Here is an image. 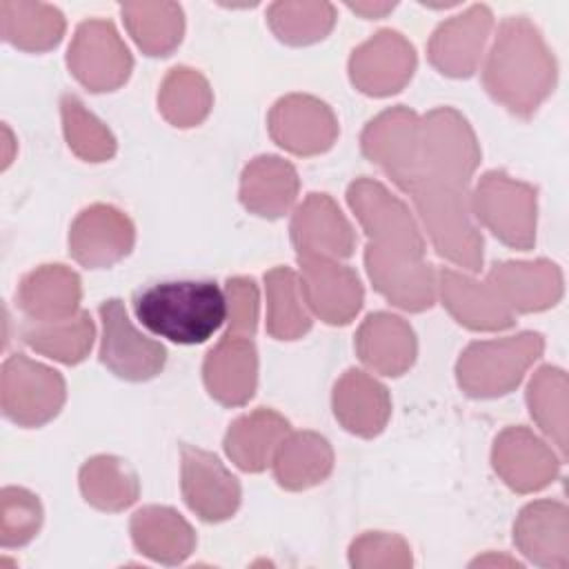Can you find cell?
<instances>
[{
  "label": "cell",
  "mask_w": 569,
  "mask_h": 569,
  "mask_svg": "<svg viewBox=\"0 0 569 569\" xmlns=\"http://www.w3.org/2000/svg\"><path fill=\"white\" fill-rule=\"evenodd\" d=\"M296 171L280 158H258L242 178V202L258 211L271 193V216H280L296 198Z\"/></svg>",
  "instance_id": "ac0fdd59"
},
{
  "label": "cell",
  "mask_w": 569,
  "mask_h": 569,
  "mask_svg": "<svg viewBox=\"0 0 569 569\" xmlns=\"http://www.w3.org/2000/svg\"><path fill=\"white\" fill-rule=\"evenodd\" d=\"M0 11L4 40L20 49H49L62 36V16L51 7L2 2Z\"/></svg>",
  "instance_id": "e0dca14e"
},
{
  "label": "cell",
  "mask_w": 569,
  "mask_h": 569,
  "mask_svg": "<svg viewBox=\"0 0 569 569\" xmlns=\"http://www.w3.org/2000/svg\"><path fill=\"white\" fill-rule=\"evenodd\" d=\"M93 325L87 313H80L78 320H60L49 327L40 322L36 327L24 329V340L36 349L62 362H78L84 358L87 349L91 347Z\"/></svg>",
  "instance_id": "ffe728a7"
},
{
  "label": "cell",
  "mask_w": 569,
  "mask_h": 569,
  "mask_svg": "<svg viewBox=\"0 0 569 569\" xmlns=\"http://www.w3.org/2000/svg\"><path fill=\"white\" fill-rule=\"evenodd\" d=\"M136 316L142 327L160 338L178 345H200L222 327L229 302L211 280H169L136 296Z\"/></svg>",
  "instance_id": "6da1fadb"
},
{
  "label": "cell",
  "mask_w": 569,
  "mask_h": 569,
  "mask_svg": "<svg viewBox=\"0 0 569 569\" xmlns=\"http://www.w3.org/2000/svg\"><path fill=\"white\" fill-rule=\"evenodd\" d=\"M204 382L220 402L240 405L253 393L256 351L247 336L227 333L204 362Z\"/></svg>",
  "instance_id": "ba28073f"
},
{
  "label": "cell",
  "mask_w": 569,
  "mask_h": 569,
  "mask_svg": "<svg viewBox=\"0 0 569 569\" xmlns=\"http://www.w3.org/2000/svg\"><path fill=\"white\" fill-rule=\"evenodd\" d=\"M162 109L167 118L180 127L198 122L209 109V91L204 80L189 69H173L164 82Z\"/></svg>",
  "instance_id": "7402d4cb"
},
{
  "label": "cell",
  "mask_w": 569,
  "mask_h": 569,
  "mask_svg": "<svg viewBox=\"0 0 569 569\" xmlns=\"http://www.w3.org/2000/svg\"><path fill=\"white\" fill-rule=\"evenodd\" d=\"M133 227L111 207H91L76 220L69 244L73 256L87 267H102L129 251Z\"/></svg>",
  "instance_id": "52a82bcc"
},
{
  "label": "cell",
  "mask_w": 569,
  "mask_h": 569,
  "mask_svg": "<svg viewBox=\"0 0 569 569\" xmlns=\"http://www.w3.org/2000/svg\"><path fill=\"white\" fill-rule=\"evenodd\" d=\"M64 382L58 371L16 353L2 367V409L24 427L42 425L58 413Z\"/></svg>",
  "instance_id": "7a4b0ae2"
},
{
  "label": "cell",
  "mask_w": 569,
  "mask_h": 569,
  "mask_svg": "<svg viewBox=\"0 0 569 569\" xmlns=\"http://www.w3.org/2000/svg\"><path fill=\"white\" fill-rule=\"evenodd\" d=\"M358 349L365 362L387 376H398L413 360V333L400 318L376 313L360 329Z\"/></svg>",
  "instance_id": "4fadbf2b"
},
{
  "label": "cell",
  "mask_w": 569,
  "mask_h": 569,
  "mask_svg": "<svg viewBox=\"0 0 569 569\" xmlns=\"http://www.w3.org/2000/svg\"><path fill=\"white\" fill-rule=\"evenodd\" d=\"M124 11L129 16L127 22H129V29H131L133 38L151 56L169 51L180 40L182 20H180V9L178 7L167 18H158V16L147 18L142 7H127Z\"/></svg>",
  "instance_id": "484cf974"
},
{
  "label": "cell",
  "mask_w": 569,
  "mask_h": 569,
  "mask_svg": "<svg viewBox=\"0 0 569 569\" xmlns=\"http://www.w3.org/2000/svg\"><path fill=\"white\" fill-rule=\"evenodd\" d=\"M40 516V505L29 491L13 487L2 489V547L27 542L38 531Z\"/></svg>",
  "instance_id": "d4e9b609"
},
{
  "label": "cell",
  "mask_w": 569,
  "mask_h": 569,
  "mask_svg": "<svg viewBox=\"0 0 569 569\" xmlns=\"http://www.w3.org/2000/svg\"><path fill=\"white\" fill-rule=\"evenodd\" d=\"M380 69L369 87V93L385 96L398 91V87L411 76L413 49L398 33L382 31L371 42L353 53L351 78H358L371 69Z\"/></svg>",
  "instance_id": "7c38bea8"
},
{
  "label": "cell",
  "mask_w": 569,
  "mask_h": 569,
  "mask_svg": "<svg viewBox=\"0 0 569 569\" xmlns=\"http://www.w3.org/2000/svg\"><path fill=\"white\" fill-rule=\"evenodd\" d=\"M489 11L485 7H473L458 20L440 27L431 42V60L445 73L467 76L473 69L476 51L482 47L485 33L489 29Z\"/></svg>",
  "instance_id": "8fae6325"
},
{
  "label": "cell",
  "mask_w": 569,
  "mask_h": 569,
  "mask_svg": "<svg viewBox=\"0 0 569 569\" xmlns=\"http://www.w3.org/2000/svg\"><path fill=\"white\" fill-rule=\"evenodd\" d=\"M62 116L69 147H73L78 156L98 162L113 153V138L109 136V131L102 129L100 122L91 113H87L73 96H67L62 100Z\"/></svg>",
  "instance_id": "603a6c76"
},
{
  "label": "cell",
  "mask_w": 569,
  "mask_h": 569,
  "mask_svg": "<svg viewBox=\"0 0 569 569\" xmlns=\"http://www.w3.org/2000/svg\"><path fill=\"white\" fill-rule=\"evenodd\" d=\"M300 264L305 271L302 291L327 322H347L360 309L362 289L353 271L313 253H300Z\"/></svg>",
  "instance_id": "5b68a950"
},
{
  "label": "cell",
  "mask_w": 569,
  "mask_h": 569,
  "mask_svg": "<svg viewBox=\"0 0 569 569\" xmlns=\"http://www.w3.org/2000/svg\"><path fill=\"white\" fill-rule=\"evenodd\" d=\"M229 293V309H231V325L227 333H253L256 329V313H258V293L253 280L233 278L227 284Z\"/></svg>",
  "instance_id": "4316f807"
},
{
  "label": "cell",
  "mask_w": 569,
  "mask_h": 569,
  "mask_svg": "<svg viewBox=\"0 0 569 569\" xmlns=\"http://www.w3.org/2000/svg\"><path fill=\"white\" fill-rule=\"evenodd\" d=\"M293 240L300 253H316L318 249L331 256H349L353 247L351 229L325 196L311 193L305 207L298 209L293 220Z\"/></svg>",
  "instance_id": "30bf717a"
},
{
  "label": "cell",
  "mask_w": 569,
  "mask_h": 569,
  "mask_svg": "<svg viewBox=\"0 0 569 569\" xmlns=\"http://www.w3.org/2000/svg\"><path fill=\"white\" fill-rule=\"evenodd\" d=\"M325 104L311 98H287L282 100L271 116V133L278 144L296 151V153H313L322 151L331 144L333 131H320L307 127L316 118L325 116Z\"/></svg>",
  "instance_id": "9a60e30c"
},
{
  "label": "cell",
  "mask_w": 569,
  "mask_h": 569,
  "mask_svg": "<svg viewBox=\"0 0 569 569\" xmlns=\"http://www.w3.org/2000/svg\"><path fill=\"white\" fill-rule=\"evenodd\" d=\"M80 300L78 276L60 264L29 273L18 291L22 311L36 322H60L73 316Z\"/></svg>",
  "instance_id": "9c48e42d"
},
{
  "label": "cell",
  "mask_w": 569,
  "mask_h": 569,
  "mask_svg": "<svg viewBox=\"0 0 569 569\" xmlns=\"http://www.w3.org/2000/svg\"><path fill=\"white\" fill-rule=\"evenodd\" d=\"M69 67L91 91H104L127 78L131 58L111 24L87 22L78 29L69 49Z\"/></svg>",
  "instance_id": "277c9868"
},
{
  "label": "cell",
  "mask_w": 569,
  "mask_h": 569,
  "mask_svg": "<svg viewBox=\"0 0 569 569\" xmlns=\"http://www.w3.org/2000/svg\"><path fill=\"white\" fill-rule=\"evenodd\" d=\"M133 540L151 558L164 562L182 560L191 545V529L169 509H142L133 516Z\"/></svg>",
  "instance_id": "5bb4252c"
},
{
  "label": "cell",
  "mask_w": 569,
  "mask_h": 569,
  "mask_svg": "<svg viewBox=\"0 0 569 569\" xmlns=\"http://www.w3.org/2000/svg\"><path fill=\"white\" fill-rule=\"evenodd\" d=\"M184 498L193 511L204 520H222L233 513L240 489L233 476H229L216 456L184 447Z\"/></svg>",
  "instance_id": "8992f818"
},
{
  "label": "cell",
  "mask_w": 569,
  "mask_h": 569,
  "mask_svg": "<svg viewBox=\"0 0 569 569\" xmlns=\"http://www.w3.org/2000/svg\"><path fill=\"white\" fill-rule=\"evenodd\" d=\"M360 409V425L358 433L373 436L382 429L387 413H389V400L385 387H380L376 380L367 378L360 371H349L340 385L336 387V416L351 407Z\"/></svg>",
  "instance_id": "44dd1931"
},
{
  "label": "cell",
  "mask_w": 569,
  "mask_h": 569,
  "mask_svg": "<svg viewBox=\"0 0 569 569\" xmlns=\"http://www.w3.org/2000/svg\"><path fill=\"white\" fill-rule=\"evenodd\" d=\"M271 296L269 329L278 338H296L309 329V318L296 300V278L289 269H276L267 276Z\"/></svg>",
  "instance_id": "cb8c5ba5"
},
{
  "label": "cell",
  "mask_w": 569,
  "mask_h": 569,
  "mask_svg": "<svg viewBox=\"0 0 569 569\" xmlns=\"http://www.w3.org/2000/svg\"><path fill=\"white\" fill-rule=\"evenodd\" d=\"M287 420L271 411H256L240 418L227 433V453L238 467L247 471H260L267 467V458L273 442L287 431Z\"/></svg>",
  "instance_id": "2e32d148"
},
{
  "label": "cell",
  "mask_w": 569,
  "mask_h": 569,
  "mask_svg": "<svg viewBox=\"0 0 569 569\" xmlns=\"http://www.w3.org/2000/svg\"><path fill=\"white\" fill-rule=\"evenodd\" d=\"M331 467V453L322 438L311 433L293 436L282 449L276 460V476L280 485L289 489H300L318 482L327 476Z\"/></svg>",
  "instance_id": "d6986e66"
},
{
  "label": "cell",
  "mask_w": 569,
  "mask_h": 569,
  "mask_svg": "<svg viewBox=\"0 0 569 569\" xmlns=\"http://www.w3.org/2000/svg\"><path fill=\"white\" fill-rule=\"evenodd\" d=\"M104 322V340L100 349V360L122 378L142 380L156 376L164 365V349L158 342L140 336L120 300H107L100 307Z\"/></svg>",
  "instance_id": "3957f363"
}]
</instances>
